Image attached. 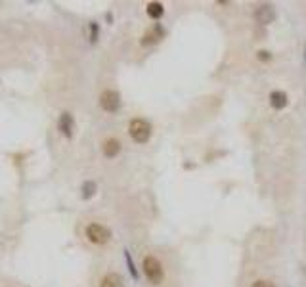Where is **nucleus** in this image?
I'll return each instance as SVG.
<instances>
[{"instance_id":"423d86ee","label":"nucleus","mask_w":306,"mask_h":287,"mask_svg":"<svg viewBox=\"0 0 306 287\" xmlns=\"http://www.w3.org/2000/svg\"><path fill=\"white\" fill-rule=\"evenodd\" d=\"M57 131L61 132L65 138H73V131H75V119H73V115L69 113V111H63L61 115H59V119H57Z\"/></svg>"},{"instance_id":"39448f33","label":"nucleus","mask_w":306,"mask_h":287,"mask_svg":"<svg viewBox=\"0 0 306 287\" xmlns=\"http://www.w3.org/2000/svg\"><path fill=\"white\" fill-rule=\"evenodd\" d=\"M276 19V10L272 4H260L255 10V21L260 25H270Z\"/></svg>"},{"instance_id":"1a4fd4ad","label":"nucleus","mask_w":306,"mask_h":287,"mask_svg":"<svg viewBox=\"0 0 306 287\" xmlns=\"http://www.w3.org/2000/svg\"><path fill=\"white\" fill-rule=\"evenodd\" d=\"M100 287H125V280L121 278V274L117 272H109L105 274L100 282Z\"/></svg>"},{"instance_id":"7ed1b4c3","label":"nucleus","mask_w":306,"mask_h":287,"mask_svg":"<svg viewBox=\"0 0 306 287\" xmlns=\"http://www.w3.org/2000/svg\"><path fill=\"white\" fill-rule=\"evenodd\" d=\"M84 235H86V239H88L92 245H105V243L111 239L109 228H105L100 222H90V224L84 228Z\"/></svg>"},{"instance_id":"f03ea898","label":"nucleus","mask_w":306,"mask_h":287,"mask_svg":"<svg viewBox=\"0 0 306 287\" xmlns=\"http://www.w3.org/2000/svg\"><path fill=\"white\" fill-rule=\"evenodd\" d=\"M152 132H153L152 123L146 121V119H142V117H136V119H132V121L128 123V134H130V138H132L136 144H146V142H150Z\"/></svg>"},{"instance_id":"2eb2a0df","label":"nucleus","mask_w":306,"mask_h":287,"mask_svg":"<svg viewBox=\"0 0 306 287\" xmlns=\"http://www.w3.org/2000/svg\"><path fill=\"white\" fill-rule=\"evenodd\" d=\"M251 287H276L272 282H268V280H256L255 284H251Z\"/></svg>"},{"instance_id":"f257e3e1","label":"nucleus","mask_w":306,"mask_h":287,"mask_svg":"<svg viewBox=\"0 0 306 287\" xmlns=\"http://www.w3.org/2000/svg\"><path fill=\"white\" fill-rule=\"evenodd\" d=\"M142 270H144V276L148 278V282L152 286H161L163 280H165V268L161 261L153 255H146L144 262H142Z\"/></svg>"},{"instance_id":"4468645a","label":"nucleus","mask_w":306,"mask_h":287,"mask_svg":"<svg viewBox=\"0 0 306 287\" xmlns=\"http://www.w3.org/2000/svg\"><path fill=\"white\" fill-rule=\"evenodd\" d=\"M256 57H258L260 61H268V59H272V54L268 52V50H258V52H256Z\"/></svg>"},{"instance_id":"20e7f679","label":"nucleus","mask_w":306,"mask_h":287,"mask_svg":"<svg viewBox=\"0 0 306 287\" xmlns=\"http://www.w3.org/2000/svg\"><path fill=\"white\" fill-rule=\"evenodd\" d=\"M100 105L107 113H117L121 109V94L117 90H111V88L103 90L100 94Z\"/></svg>"},{"instance_id":"f8f14e48","label":"nucleus","mask_w":306,"mask_h":287,"mask_svg":"<svg viewBox=\"0 0 306 287\" xmlns=\"http://www.w3.org/2000/svg\"><path fill=\"white\" fill-rule=\"evenodd\" d=\"M125 261H127L128 272H130L132 280H138V278H140V274H138V268H136V264H134V261H132V255H130V251H128V249H125Z\"/></svg>"},{"instance_id":"9b49d317","label":"nucleus","mask_w":306,"mask_h":287,"mask_svg":"<svg viewBox=\"0 0 306 287\" xmlns=\"http://www.w3.org/2000/svg\"><path fill=\"white\" fill-rule=\"evenodd\" d=\"M96 190H98L96 182H92V180H86V182H82V186H80L82 199H90V197H94V195H96Z\"/></svg>"},{"instance_id":"6e6552de","label":"nucleus","mask_w":306,"mask_h":287,"mask_svg":"<svg viewBox=\"0 0 306 287\" xmlns=\"http://www.w3.org/2000/svg\"><path fill=\"white\" fill-rule=\"evenodd\" d=\"M268 100H270V105H272L276 111H280V109H283L285 105L289 104V96H287L283 90H272L270 96H268Z\"/></svg>"},{"instance_id":"9d476101","label":"nucleus","mask_w":306,"mask_h":287,"mask_svg":"<svg viewBox=\"0 0 306 287\" xmlns=\"http://www.w3.org/2000/svg\"><path fill=\"white\" fill-rule=\"evenodd\" d=\"M146 12H148V16L152 19H161L163 14H165V6H163V2H150L148 8H146Z\"/></svg>"},{"instance_id":"ddd939ff","label":"nucleus","mask_w":306,"mask_h":287,"mask_svg":"<svg viewBox=\"0 0 306 287\" xmlns=\"http://www.w3.org/2000/svg\"><path fill=\"white\" fill-rule=\"evenodd\" d=\"M98 35H100V27L96 21L90 23V42H96L98 40Z\"/></svg>"},{"instance_id":"0eeeda50","label":"nucleus","mask_w":306,"mask_h":287,"mask_svg":"<svg viewBox=\"0 0 306 287\" xmlns=\"http://www.w3.org/2000/svg\"><path fill=\"white\" fill-rule=\"evenodd\" d=\"M121 142L117 140V138H107V140H103L102 144V150H103V155L107 157V159H115V157L121 153Z\"/></svg>"}]
</instances>
